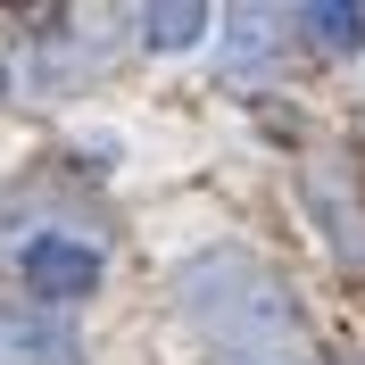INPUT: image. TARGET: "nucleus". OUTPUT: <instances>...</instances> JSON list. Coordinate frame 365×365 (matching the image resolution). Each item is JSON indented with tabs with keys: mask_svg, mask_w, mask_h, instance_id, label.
I'll list each match as a JSON object with an SVG mask.
<instances>
[{
	"mask_svg": "<svg viewBox=\"0 0 365 365\" xmlns=\"http://www.w3.org/2000/svg\"><path fill=\"white\" fill-rule=\"evenodd\" d=\"M175 291H182V316L200 324L225 357H282V349H299V307H291V291H282L257 257H241V250L191 257Z\"/></svg>",
	"mask_w": 365,
	"mask_h": 365,
	"instance_id": "1",
	"label": "nucleus"
},
{
	"mask_svg": "<svg viewBox=\"0 0 365 365\" xmlns=\"http://www.w3.org/2000/svg\"><path fill=\"white\" fill-rule=\"evenodd\" d=\"M17 266H25V291H42V307H67V299L100 291V250L75 241V232H34Z\"/></svg>",
	"mask_w": 365,
	"mask_h": 365,
	"instance_id": "2",
	"label": "nucleus"
},
{
	"mask_svg": "<svg viewBox=\"0 0 365 365\" xmlns=\"http://www.w3.org/2000/svg\"><path fill=\"white\" fill-rule=\"evenodd\" d=\"M0 365H83V341H75L67 316L0 299Z\"/></svg>",
	"mask_w": 365,
	"mask_h": 365,
	"instance_id": "3",
	"label": "nucleus"
},
{
	"mask_svg": "<svg viewBox=\"0 0 365 365\" xmlns=\"http://www.w3.org/2000/svg\"><path fill=\"white\" fill-rule=\"evenodd\" d=\"M307 200H316V216H324V241H332V257H341L349 274H365V200L349 191V175H341L332 158L307 166Z\"/></svg>",
	"mask_w": 365,
	"mask_h": 365,
	"instance_id": "4",
	"label": "nucleus"
},
{
	"mask_svg": "<svg viewBox=\"0 0 365 365\" xmlns=\"http://www.w3.org/2000/svg\"><path fill=\"white\" fill-rule=\"evenodd\" d=\"M207 34V9L200 0H166V9H141V42L150 50H191Z\"/></svg>",
	"mask_w": 365,
	"mask_h": 365,
	"instance_id": "5",
	"label": "nucleus"
},
{
	"mask_svg": "<svg viewBox=\"0 0 365 365\" xmlns=\"http://www.w3.org/2000/svg\"><path fill=\"white\" fill-rule=\"evenodd\" d=\"M299 25H307V42H324V50H365V9H349V0L299 9Z\"/></svg>",
	"mask_w": 365,
	"mask_h": 365,
	"instance_id": "6",
	"label": "nucleus"
},
{
	"mask_svg": "<svg viewBox=\"0 0 365 365\" xmlns=\"http://www.w3.org/2000/svg\"><path fill=\"white\" fill-rule=\"evenodd\" d=\"M0 91H9V75H0Z\"/></svg>",
	"mask_w": 365,
	"mask_h": 365,
	"instance_id": "7",
	"label": "nucleus"
}]
</instances>
